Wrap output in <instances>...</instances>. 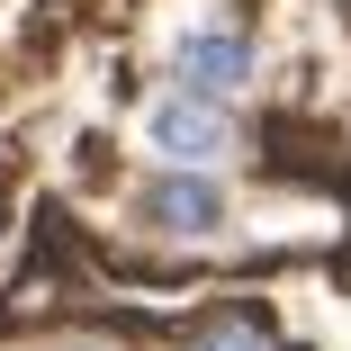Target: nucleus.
Returning a JSON list of instances; mask_svg holds the SVG:
<instances>
[{
  "label": "nucleus",
  "instance_id": "obj_1",
  "mask_svg": "<svg viewBox=\"0 0 351 351\" xmlns=\"http://www.w3.org/2000/svg\"><path fill=\"white\" fill-rule=\"evenodd\" d=\"M126 226L162 243V252H207L234 234V180L226 171H180V162H145V180L126 189Z\"/></svg>",
  "mask_w": 351,
  "mask_h": 351
},
{
  "label": "nucleus",
  "instance_id": "obj_2",
  "mask_svg": "<svg viewBox=\"0 0 351 351\" xmlns=\"http://www.w3.org/2000/svg\"><path fill=\"white\" fill-rule=\"evenodd\" d=\"M135 154L145 162H180V171H226V162H243V108L154 82L135 99Z\"/></svg>",
  "mask_w": 351,
  "mask_h": 351
},
{
  "label": "nucleus",
  "instance_id": "obj_3",
  "mask_svg": "<svg viewBox=\"0 0 351 351\" xmlns=\"http://www.w3.org/2000/svg\"><path fill=\"white\" fill-rule=\"evenodd\" d=\"M162 82L171 90H198V99H252L261 90V36L234 19V10H198L171 45H162Z\"/></svg>",
  "mask_w": 351,
  "mask_h": 351
},
{
  "label": "nucleus",
  "instance_id": "obj_4",
  "mask_svg": "<svg viewBox=\"0 0 351 351\" xmlns=\"http://www.w3.org/2000/svg\"><path fill=\"white\" fill-rule=\"evenodd\" d=\"M180 351H298L289 333L270 324V306H207V315H189L180 324Z\"/></svg>",
  "mask_w": 351,
  "mask_h": 351
},
{
  "label": "nucleus",
  "instance_id": "obj_5",
  "mask_svg": "<svg viewBox=\"0 0 351 351\" xmlns=\"http://www.w3.org/2000/svg\"><path fill=\"white\" fill-rule=\"evenodd\" d=\"M54 351H126V342H108V333H73V342H54Z\"/></svg>",
  "mask_w": 351,
  "mask_h": 351
},
{
  "label": "nucleus",
  "instance_id": "obj_6",
  "mask_svg": "<svg viewBox=\"0 0 351 351\" xmlns=\"http://www.w3.org/2000/svg\"><path fill=\"white\" fill-rule=\"evenodd\" d=\"M10 234H19V207H10V189H0V252H10Z\"/></svg>",
  "mask_w": 351,
  "mask_h": 351
}]
</instances>
